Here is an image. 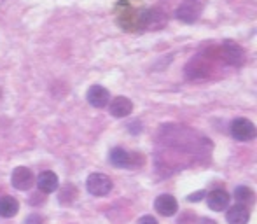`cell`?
<instances>
[{
	"label": "cell",
	"instance_id": "1",
	"mask_svg": "<svg viewBox=\"0 0 257 224\" xmlns=\"http://www.w3.org/2000/svg\"><path fill=\"white\" fill-rule=\"evenodd\" d=\"M203 13V0H182L175 9V18L182 23H196Z\"/></svg>",
	"mask_w": 257,
	"mask_h": 224
},
{
	"label": "cell",
	"instance_id": "2",
	"mask_svg": "<svg viewBox=\"0 0 257 224\" xmlns=\"http://www.w3.org/2000/svg\"><path fill=\"white\" fill-rule=\"evenodd\" d=\"M229 132L233 135V139L238 140V142H250V140L255 139V126L247 118L233 119V123L229 126Z\"/></svg>",
	"mask_w": 257,
	"mask_h": 224
},
{
	"label": "cell",
	"instance_id": "3",
	"mask_svg": "<svg viewBox=\"0 0 257 224\" xmlns=\"http://www.w3.org/2000/svg\"><path fill=\"white\" fill-rule=\"evenodd\" d=\"M108 161L117 168H133L142 163V158L135 153H128L122 147H114L108 154Z\"/></svg>",
	"mask_w": 257,
	"mask_h": 224
},
{
	"label": "cell",
	"instance_id": "4",
	"mask_svg": "<svg viewBox=\"0 0 257 224\" xmlns=\"http://www.w3.org/2000/svg\"><path fill=\"white\" fill-rule=\"evenodd\" d=\"M86 189L93 196H107L112 191V179L105 173H91L86 180Z\"/></svg>",
	"mask_w": 257,
	"mask_h": 224
},
{
	"label": "cell",
	"instance_id": "5",
	"mask_svg": "<svg viewBox=\"0 0 257 224\" xmlns=\"http://www.w3.org/2000/svg\"><path fill=\"white\" fill-rule=\"evenodd\" d=\"M243 49L238 44H234L233 41H226L219 48V58L222 61H226L227 65H233V67H240L243 63Z\"/></svg>",
	"mask_w": 257,
	"mask_h": 224
},
{
	"label": "cell",
	"instance_id": "6",
	"mask_svg": "<svg viewBox=\"0 0 257 224\" xmlns=\"http://www.w3.org/2000/svg\"><path fill=\"white\" fill-rule=\"evenodd\" d=\"M11 182H13V186L16 187L18 191H28L34 187L35 175L30 168L18 167V168H14L13 175H11Z\"/></svg>",
	"mask_w": 257,
	"mask_h": 224
},
{
	"label": "cell",
	"instance_id": "7",
	"mask_svg": "<svg viewBox=\"0 0 257 224\" xmlns=\"http://www.w3.org/2000/svg\"><path fill=\"white\" fill-rule=\"evenodd\" d=\"M86 100H88L89 105L95 107V109H103V107H107L108 102H110V93H108V89L103 88V86L95 84L88 89Z\"/></svg>",
	"mask_w": 257,
	"mask_h": 224
},
{
	"label": "cell",
	"instance_id": "8",
	"mask_svg": "<svg viewBox=\"0 0 257 224\" xmlns=\"http://www.w3.org/2000/svg\"><path fill=\"white\" fill-rule=\"evenodd\" d=\"M229 193L224 189H213L206 194V203H208L210 210H215V212H222L229 207Z\"/></svg>",
	"mask_w": 257,
	"mask_h": 224
},
{
	"label": "cell",
	"instance_id": "9",
	"mask_svg": "<svg viewBox=\"0 0 257 224\" xmlns=\"http://www.w3.org/2000/svg\"><path fill=\"white\" fill-rule=\"evenodd\" d=\"M154 207L165 217H172L179 210V203H177L175 196H172V194H159L154 201Z\"/></svg>",
	"mask_w": 257,
	"mask_h": 224
},
{
	"label": "cell",
	"instance_id": "10",
	"mask_svg": "<svg viewBox=\"0 0 257 224\" xmlns=\"http://www.w3.org/2000/svg\"><path fill=\"white\" fill-rule=\"evenodd\" d=\"M35 184H37V187H39V191H41V193L51 194V193H54V191L58 189V186H60V180H58V175L54 172H51V170H44V172L37 177Z\"/></svg>",
	"mask_w": 257,
	"mask_h": 224
},
{
	"label": "cell",
	"instance_id": "11",
	"mask_svg": "<svg viewBox=\"0 0 257 224\" xmlns=\"http://www.w3.org/2000/svg\"><path fill=\"white\" fill-rule=\"evenodd\" d=\"M108 110H110V114L114 116V118L121 119L132 114L133 103H132V100L126 98V96H115V98H112L110 102H108Z\"/></svg>",
	"mask_w": 257,
	"mask_h": 224
},
{
	"label": "cell",
	"instance_id": "12",
	"mask_svg": "<svg viewBox=\"0 0 257 224\" xmlns=\"http://www.w3.org/2000/svg\"><path fill=\"white\" fill-rule=\"evenodd\" d=\"M226 219L229 224H247L248 219H250V212L245 205L241 203H236L233 207H229L226 214Z\"/></svg>",
	"mask_w": 257,
	"mask_h": 224
},
{
	"label": "cell",
	"instance_id": "13",
	"mask_svg": "<svg viewBox=\"0 0 257 224\" xmlns=\"http://www.w3.org/2000/svg\"><path fill=\"white\" fill-rule=\"evenodd\" d=\"M20 210V201L14 196H2L0 198V217H14Z\"/></svg>",
	"mask_w": 257,
	"mask_h": 224
},
{
	"label": "cell",
	"instance_id": "14",
	"mask_svg": "<svg viewBox=\"0 0 257 224\" xmlns=\"http://www.w3.org/2000/svg\"><path fill=\"white\" fill-rule=\"evenodd\" d=\"M233 196L236 198L238 203L245 205V203H250V201L254 200V191H252L248 186H238L236 189H234Z\"/></svg>",
	"mask_w": 257,
	"mask_h": 224
},
{
	"label": "cell",
	"instance_id": "15",
	"mask_svg": "<svg viewBox=\"0 0 257 224\" xmlns=\"http://www.w3.org/2000/svg\"><path fill=\"white\" fill-rule=\"evenodd\" d=\"M75 198H77V189H75L72 184L65 186L63 189L60 191V203H72Z\"/></svg>",
	"mask_w": 257,
	"mask_h": 224
},
{
	"label": "cell",
	"instance_id": "16",
	"mask_svg": "<svg viewBox=\"0 0 257 224\" xmlns=\"http://www.w3.org/2000/svg\"><path fill=\"white\" fill-rule=\"evenodd\" d=\"M25 224H44V219L39 214H30L27 217V221H25Z\"/></svg>",
	"mask_w": 257,
	"mask_h": 224
},
{
	"label": "cell",
	"instance_id": "17",
	"mask_svg": "<svg viewBox=\"0 0 257 224\" xmlns=\"http://www.w3.org/2000/svg\"><path fill=\"white\" fill-rule=\"evenodd\" d=\"M205 196H206L205 191H198V193H194V194H191V196H187V200H189V201H200V200H203Z\"/></svg>",
	"mask_w": 257,
	"mask_h": 224
},
{
	"label": "cell",
	"instance_id": "18",
	"mask_svg": "<svg viewBox=\"0 0 257 224\" xmlns=\"http://www.w3.org/2000/svg\"><path fill=\"white\" fill-rule=\"evenodd\" d=\"M139 224H158V221H156V217H153V215H146V217L140 219Z\"/></svg>",
	"mask_w": 257,
	"mask_h": 224
}]
</instances>
